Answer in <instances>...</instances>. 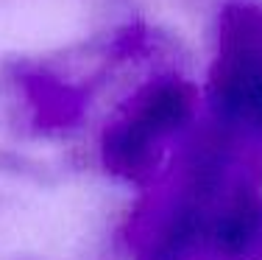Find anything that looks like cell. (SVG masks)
<instances>
[]
</instances>
